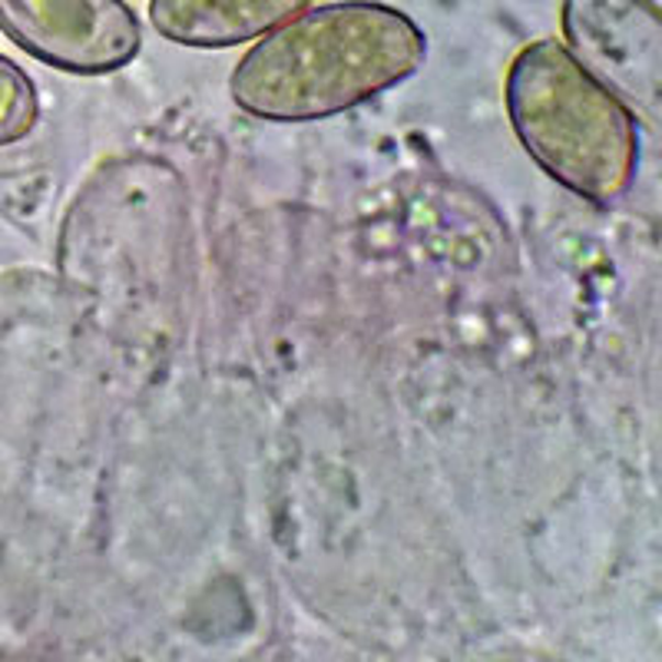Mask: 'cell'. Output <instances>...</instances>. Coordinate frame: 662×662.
I'll return each instance as SVG.
<instances>
[{
	"label": "cell",
	"instance_id": "obj_1",
	"mask_svg": "<svg viewBox=\"0 0 662 662\" xmlns=\"http://www.w3.org/2000/svg\"><path fill=\"white\" fill-rule=\"evenodd\" d=\"M427 57L424 31L397 8L345 0L302 11L236 67L239 110L272 123H312L404 83Z\"/></svg>",
	"mask_w": 662,
	"mask_h": 662
},
{
	"label": "cell",
	"instance_id": "obj_6",
	"mask_svg": "<svg viewBox=\"0 0 662 662\" xmlns=\"http://www.w3.org/2000/svg\"><path fill=\"white\" fill-rule=\"evenodd\" d=\"M37 93L27 74L0 57V146L24 139L37 123Z\"/></svg>",
	"mask_w": 662,
	"mask_h": 662
},
{
	"label": "cell",
	"instance_id": "obj_2",
	"mask_svg": "<svg viewBox=\"0 0 662 662\" xmlns=\"http://www.w3.org/2000/svg\"><path fill=\"white\" fill-rule=\"evenodd\" d=\"M507 116L530 159L570 192L609 205L639 169L636 116L560 41L527 44L504 83Z\"/></svg>",
	"mask_w": 662,
	"mask_h": 662
},
{
	"label": "cell",
	"instance_id": "obj_3",
	"mask_svg": "<svg viewBox=\"0 0 662 662\" xmlns=\"http://www.w3.org/2000/svg\"><path fill=\"white\" fill-rule=\"evenodd\" d=\"M560 24L576 64L629 113L659 123L662 18L652 0H563Z\"/></svg>",
	"mask_w": 662,
	"mask_h": 662
},
{
	"label": "cell",
	"instance_id": "obj_5",
	"mask_svg": "<svg viewBox=\"0 0 662 662\" xmlns=\"http://www.w3.org/2000/svg\"><path fill=\"white\" fill-rule=\"evenodd\" d=\"M308 4L312 0H149V21L179 47L226 51L272 34Z\"/></svg>",
	"mask_w": 662,
	"mask_h": 662
},
{
	"label": "cell",
	"instance_id": "obj_4",
	"mask_svg": "<svg viewBox=\"0 0 662 662\" xmlns=\"http://www.w3.org/2000/svg\"><path fill=\"white\" fill-rule=\"evenodd\" d=\"M0 31L41 64L80 77L113 74L143 47L126 0H0Z\"/></svg>",
	"mask_w": 662,
	"mask_h": 662
}]
</instances>
